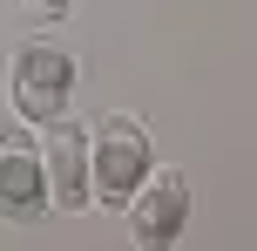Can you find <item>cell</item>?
I'll return each mask as SVG.
<instances>
[{"label":"cell","instance_id":"6da1fadb","mask_svg":"<svg viewBox=\"0 0 257 251\" xmlns=\"http://www.w3.org/2000/svg\"><path fill=\"white\" fill-rule=\"evenodd\" d=\"M75 89H81V61L68 41H21V48L0 61V95H7L14 122H27V129H48V122H61L68 109H75Z\"/></svg>","mask_w":257,"mask_h":251},{"label":"cell","instance_id":"7a4b0ae2","mask_svg":"<svg viewBox=\"0 0 257 251\" xmlns=\"http://www.w3.org/2000/svg\"><path fill=\"white\" fill-rule=\"evenodd\" d=\"M149 170H156V143H149V129H142V116L108 109L102 122H88V184H95V204L115 211Z\"/></svg>","mask_w":257,"mask_h":251},{"label":"cell","instance_id":"3957f363","mask_svg":"<svg viewBox=\"0 0 257 251\" xmlns=\"http://www.w3.org/2000/svg\"><path fill=\"white\" fill-rule=\"evenodd\" d=\"M190 211H196V190H190V177L176 163H156L122 197V217H128V238L136 244H176L190 231Z\"/></svg>","mask_w":257,"mask_h":251},{"label":"cell","instance_id":"277c9868","mask_svg":"<svg viewBox=\"0 0 257 251\" xmlns=\"http://www.w3.org/2000/svg\"><path fill=\"white\" fill-rule=\"evenodd\" d=\"M34 143H41V170H48V204H54L61 217L95 211V184H88V129H81L75 116H61V122H48Z\"/></svg>","mask_w":257,"mask_h":251},{"label":"cell","instance_id":"5b68a950","mask_svg":"<svg viewBox=\"0 0 257 251\" xmlns=\"http://www.w3.org/2000/svg\"><path fill=\"white\" fill-rule=\"evenodd\" d=\"M0 217L21 231L48 224L54 204H48V170H41V143L34 136H14L0 129Z\"/></svg>","mask_w":257,"mask_h":251},{"label":"cell","instance_id":"8992f818","mask_svg":"<svg viewBox=\"0 0 257 251\" xmlns=\"http://www.w3.org/2000/svg\"><path fill=\"white\" fill-rule=\"evenodd\" d=\"M21 14H34V21H68L75 14V0H14Z\"/></svg>","mask_w":257,"mask_h":251}]
</instances>
